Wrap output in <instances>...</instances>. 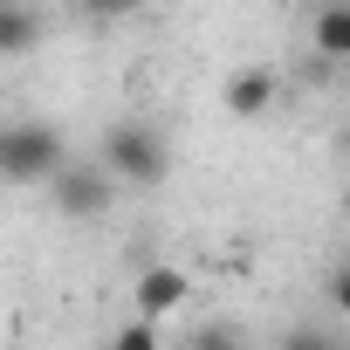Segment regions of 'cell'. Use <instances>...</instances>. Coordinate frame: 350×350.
I'll use <instances>...</instances> for the list:
<instances>
[{
    "label": "cell",
    "instance_id": "1",
    "mask_svg": "<svg viewBox=\"0 0 350 350\" xmlns=\"http://www.w3.org/2000/svg\"><path fill=\"white\" fill-rule=\"evenodd\" d=\"M69 165V144L55 124H0V179L8 186H49L55 172Z\"/></svg>",
    "mask_w": 350,
    "mask_h": 350
},
{
    "label": "cell",
    "instance_id": "2",
    "mask_svg": "<svg viewBox=\"0 0 350 350\" xmlns=\"http://www.w3.org/2000/svg\"><path fill=\"white\" fill-rule=\"evenodd\" d=\"M103 172L124 186H158L165 172H172V144L158 124H117L103 137Z\"/></svg>",
    "mask_w": 350,
    "mask_h": 350
},
{
    "label": "cell",
    "instance_id": "3",
    "mask_svg": "<svg viewBox=\"0 0 350 350\" xmlns=\"http://www.w3.org/2000/svg\"><path fill=\"white\" fill-rule=\"evenodd\" d=\"M110 172H96V165H62L55 179H49V206L62 213V220H96L103 206H110Z\"/></svg>",
    "mask_w": 350,
    "mask_h": 350
},
{
    "label": "cell",
    "instance_id": "4",
    "mask_svg": "<svg viewBox=\"0 0 350 350\" xmlns=\"http://www.w3.org/2000/svg\"><path fill=\"white\" fill-rule=\"evenodd\" d=\"M131 302H137L144 323H158V316H172V309H186V302H193V275H186V268H172V261H151V268L137 275Z\"/></svg>",
    "mask_w": 350,
    "mask_h": 350
},
{
    "label": "cell",
    "instance_id": "5",
    "mask_svg": "<svg viewBox=\"0 0 350 350\" xmlns=\"http://www.w3.org/2000/svg\"><path fill=\"white\" fill-rule=\"evenodd\" d=\"M42 42V14H35V0H0V62H14Z\"/></svg>",
    "mask_w": 350,
    "mask_h": 350
},
{
    "label": "cell",
    "instance_id": "6",
    "mask_svg": "<svg viewBox=\"0 0 350 350\" xmlns=\"http://www.w3.org/2000/svg\"><path fill=\"white\" fill-rule=\"evenodd\" d=\"M227 110H234V117L275 110V76H268V69H234V76H227Z\"/></svg>",
    "mask_w": 350,
    "mask_h": 350
},
{
    "label": "cell",
    "instance_id": "7",
    "mask_svg": "<svg viewBox=\"0 0 350 350\" xmlns=\"http://www.w3.org/2000/svg\"><path fill=\"white\" fill-rule=\"evenodd\" d=\"M316 49H323L329 62H350V0L316 8Z\"/></svg>",
    "mask_w": 350,
    "mask_h": 350
},
{
    "label": "cell",
    "instance_id": "8",
    "mask_svg": "<svg viewBox=\"0 0 350 350\" xmlns=\"http://www.w3.org/2000/svg\"><path fill=\"white\" fill-rule=\"evenodd\" d=\"M110 350H158V329L137 316V323H124V329H117V343H110Z\"/></svg>",
    "mask_w": 350,
    "mask_h": 350
},
{
    "label": "cell",
    "instance_id": "9",
    "mask_svg": "<svg viewBox=\"0 0 350 350\" xmlns=\"http://www.w3.org/2000/svg\"><path fill=\"white\" fill-rule=\"evenodd\" d=\"M193 350H247V343H241V329H227V323H206V329L193 336Z\"/></svg>",
    "mask_w": 350,
    "mask_h": 350
},
{
    "label": "cell",
    "instance_id": "10",
    "mask_svg": "<svg viewBox=\"0 0 350 350\" xmlns=\"http://www.w3.org/2000/svg\"><path fill=\"white\" fill-rule=\"evenodd\" d=\"M137 8H144V0H83V14H90V21H131Z\"/></svg>",
    "mask_w": 350,
    "mask_h": 350
},
{
    "label": "cell",
    "instance_id": "11",
    "mask_svg": "<svg viewBox=\"0 0 350 350\" xmlns=\"http://www.w3.org/2000/svg\"><path fill=\"white\" fill-rule=\"evenodd\" d=\"M329 309H343V316H350V254L329 268Z\"/></svg>",
    "mask_w": 350,
    "mask_h": 350
},
{
    "label": "cell",
    "instance_id": "12",
    "mask_svg": "<svg viewBox=\"0 0 350 350\" xmlns=\"http://www.w3.org/2000/svg\"><path fill=\"white\" fill-rule=\"evenodd\" d=\"M282 350H336V343H323V336H316V329H295V336H288V343H282Z\"/></svg>",
    "mask_w": 350,
    "mask_h": 350
},
{
    "label": "cell",
    "instance_id": "13",
    "mask_svg": "<svg viewBox=\"0 0 350 350\" xmlns=\"http://www.w3.org/2000/svg\"><path fill=\"white\" fill-rule=\"evenodd\" d=\"M343 213H350V193H343Z\"/></svg>",
    "mask_w": 350,
    "mask_h": 350
}]
</instances>
